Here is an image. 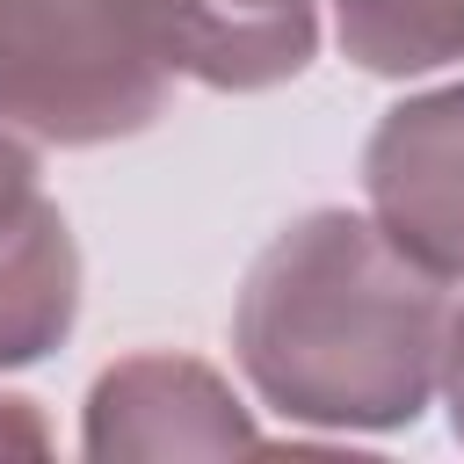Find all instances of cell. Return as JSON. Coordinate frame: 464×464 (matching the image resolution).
Here are the masks:
<instances>
[{
    "instance_id": "obj_10",
    "label": "cell",
    "mask_w": 464,
    "mask_h": 464,
    "mask_svg": "<svg viewBox=\"0 0 464 464\" xmlns=\"http://www.w3.org/2000/svg\"><path fill=\"white\" fill-rule=\"evenodd\" d=\"M442 399H450V428H457V442H464V312H450V341H442V384H435Z\"/></svg>"
},
{
    "instance_id": "obj_3",
    "label": "cell",
    "mask_w": 464,
    "mask_h": 464,
    "mask_svg": "<svg viewBox=\"0 0 464 464\" xmlns=\"http://www.w3.org/2000/svg\"><path fill=\"white\" fill-rule=\"evenodd\" d=\"M370 218L428 276L464 283V80L384 109L362 145Z\"/></svg>"
},
{
    "instance_id": "obj_7",
    "label": "cell",
    "mask_w": 464,
    "mask_h": 464,
    "mask_svg": "<svg viewBox=\"0 0 464 464\" xmlns=\"http://www.w3.org/2000/svg\"><path fill=\"white\" fill-rule=\"evenodd\" d=\"M334 29L341 51L384 80L464 58V0H334Z\"/></svg>"
},
{
    "instance_id": "obj_6",
    "label": "cell",
    "mask_w": 464,
    "mask_h": 464,
    "mask_svg": "<svg viewBox=\"0 0 464 464\" xmlns=\"http://www.w3.org/2000/svg\"><path fill=\"white\" fill-rule=\"evenodd\" d=\"M80 312V254L58 203H36L0 239V370L51 355Z\"/></svg>"
},
{
    "instance_id": "obj_2",
    "label": "cell",
    "mask_w": 464,
    "mask_h": 464,
    "mask_svg": "<svg viewBox=\"0 0 464 464\" xmlns=\"http://www.w3.org/2000/svg\"><path fill=\"white\" fill-rule=\"evenodd\" d=\"M174 72L116 0H0V116L36 145H109L167 109Z\"/></svg>"
},
{
    "instance_id": "obj_4",
    "label": "cell",
    "mask_w": 464,
    "mask_h": 464,
    "mask_svg": "<svg viewBox=\"0 0 464 464\" xmlns=\"http://www.w3.org/2000/svg\"><path fill=\"white\" fill-rule=\"evenodd\" d=\"M152 58L181 80L261 94L312 65L319 0H116Z\"/></svg>"
},
{
    "instance_id": "obj_5",
    "label": "cell",
    "mask_w": 464,
    "mask_h": 464,
    "mask_svg": "<svg viewBox=\"0 0 464 464\" xmlns=\"http://www.w3.org/2000/svg\"><path fill=\"white\" fill-rule=\"evenodd\" d=\"M254 442L232 384L188 355H130L87 392V457H232Z\"/></svg>"
},
{
    "instance_id": "obj_1",
    "label": "cell",
    "mask_w": 464,
    "mask_h": 464,
    "mask_svg": "<svg viewBox=\"0 0 464 464\" xmlns=\"http://www.w3.org/2000/svg\"><path fill=\"white\" fill-rule=\"evenodd\" d=\"M450 283L362 210H312L246 268L232 348L246 384L304 428H413L442 384Z\"/></svg>"
},
{
    "instance_id": "obj_8",
    "label": "cell",
    "mask_w": 464,
    "mask_h": 464,
    "mask_svg": "<svg viewBox=\"0 0 464 464\" xmlns=\"http://www.w3.org/2000/svg\"><path fill=\"white\" fill-rule=\"evenodd\" d=\"M36 203H44V196H36V138L0 116V239H7Z\"/></svg>"
},
{
    "instance_id": "obj_9",
    "label": "cell",
    "mask_w": 464,
    "mask_h": 464,
    "mask_svg": "<svg viewBox=\"0 0 464 464\" xmlns=\"http://www.w3.org/2000/svg\"><path fill=\"white\" fill-rule=\"evenodd\" d=\"M7 450H29V457H36V450H51V435H44V420H36L29 399H7V392H0V457H7Z\"/></svg>"
}]
</instances>
